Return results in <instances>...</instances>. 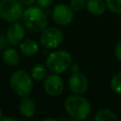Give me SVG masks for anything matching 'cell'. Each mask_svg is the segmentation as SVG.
<instances>
[{"label":"cell","mask_w":121,"mask_h":121,"mask_svg":"<svg viewBox=\"0 0 121 121\" xmlns=\"http://www.w3.org/2000/svg\"><path fill=\"white\" fill-rule=\"evenodd\" d=\"M25 26L34 33H40L46 28L48 19L44 11L40 7H30L24 10L22 16Z\"/></svg>","instance_id":"cell-1"},{"label":"cell","mask_w":121,"mask_h":121,"mask_svg":"<svg viewBox=\"0 0 121 121\" xmlns=\"http://www.w3.org/2000/svg\"><path fill=\"white\" fill-rule=\"evenodd\" d=\"M64 109L75 120H83L86 119L91 112V104L85 97L74 94L65 99Z\"/></svg>","instance_id":"cell-2"},{"label":"cell","mask_w":121,"mask_h":121,"mask_svg":"<svg viewBox=\"0 0 121 121\" xmlns=\"http://www.w3.org/2000/svg\"><path fill=\"white\" fill-rule=\"evenodd\" d=\"M9 84L17 95L24 97L30 95L33 88V78L28 72L16 70L9 78Z\"/></svg>","instance_id":"cell-3"},{"label":"cell","mask_w":121,"mask_h":121,"mask_svg":"<svg viewBox=\"0 0 121 121\" xmlns=\"http://www.w3.org/2000/svg\"><path fill=\"white\" fill-rule=\"evenodd\" d=\"M72 64V56L65 50H58L50 53L46 58L45 65L53 74H61L68 70Z\"/></svg>","instance_id":"cell-4"},{"label":"cell","mask_w":121,"mask_h":121,"mask_svg":"<svg viewBox=\"0 0 121 121\" xmlns=\"http://www.w3.org/2000/svg\"><path fill=\"white\" fill-rule=\"evenodd\" d=\"M24 13L23 5L18 0H1L0 1V18L14 23L22 19Z\"/></svg>","instance_id":"cell-5"},{"label":"cell","mask_w":121,"mask_h":121,"mask_svg":"<svg viewBox=\"0 0 121 121\" xmlns=\"http://www.w3.org/2000/svg\"><path fill=\"white\" fill-rule=\"evenodd\" d=\"M62 39L63 34L59 28L48 27L41 32L40 43L43 47L47 49H53L58 47L61 43Z\"/></svg>","instance_id":"cell-6"},{"label":"cell","mask_w":121,"mask_h":121,"mask_svg":"<svg viewBox=\"0 0 121 121\" xmlns=\"http://www.w3.org/2000/svg\"><path fill=\"white\" fill-rule=\"evenodd\" d=\"M52 18L58 25H69L71 24L74 18L73 10L70 7H68L65 4H59L55 6L52 10Z\"/></svg>","instance_id":"cell-7"},{"label":"cell","mask_w":121,"mask_h":121,"mask_svg":"<svg viewBox=\"0 0 121 121\" xmlns=\"http://www.w3.org/2000/svg\"><path fill=\"white\" fill-rule=\"evenodd\" d=\"M63 81L59 74H51L43 79V89L51 96H58L63 91Z\"/></svg>","instance_id":"cell-8"},{"label":"cell","mask_w":121,"mask_h":121,"mask_svg":"<svg viewBox=\"0 0 121 121\" xmlns=\"http://www.w3.org/2000/svg\"><path fill=\"white\" fill-rule=\"evenodd\" d=\"M69 88L76 95L84 94L88 88V79L86 76L80 72L73 73L69 78Z\"/></svg>","instance_id":"cell-9"},{"label":"cell","mask_w":121,"mask_h":121,"mask_svg":"<svg viewBox=\"0 0 121 121\" xmlns=\"http://www.w3.org/2000/svg\"><path fill=\"white\" fill-rule=\"evenodd\" d=\"M6 38L9 44L16 45L19 44L25 38V28L24 26L17 22L12 23L7 29Z\"/></svg>","instance_id":"cell-10"},{"label":"cell","mask_w":121,"mask_h":121,"mask_svg":"<svg viewBox=\"0 0 121 121\" xmlns=\"http://www.w3.org/2000/svg\"><path fill=\"white\" fill-rule=\"evenodd\" d=\"M19 111H20V113L24 117H26V118L32 117L36 112L35 102L28 95L22 97L19 103Z\"/></svg>","instance_id":"cell-11"},{"label":"cell","mask_w":121,"mask_h":121,"mask_svg":"<svg viewBox=\"0 0 121 121\" xmlns=\"http://www.w3.org/2000/svg\"><path fill=\"white\" fill-rule=\"evenodd\" d=\"M19 49L20 52L26 57H30L35 55L39 50V44L38 43L33 39H26L23 40L19 43Z\"/></svg>","instance_id":"cell-12"},{"label":"cell","mask_w":121,"mask_h":121,"mask_svg":"<svg viewBox=\"0 0 121 121\" xmlns=\"http://www.w3.org/2000/svg\"><path fill=\"white\" fill-rule=\"evenodd\" d=\"M86 9L94 16H100L105 12L106 3L104 0H87Z\"/></svg>","instance_id":"cell-13"},{"label":"cell","mask_w":121,"mask_h":121,"mask_svg":"<svg viewBox=\"0 0 121 121\" xmlns=\"http://www.w3.org/2000/svg\"><path fill=\"white\" fill-rule=\"evenodd\" d=\"M3 60L9 66H16L20 61V55L18 51L12 47H7L3 51Z\"/></svg>","instance_id":"cell-14"},{"label":"cell","mask_w":121,"mask_h":121,"mask_svg":"<svg viewBox=\"0 0 121 121\" xmlns=\"http://www.w3.org/2000/svg\"><path fill=\"white\" fill-rule=\"evenodd\" d=\"M30 75H31V77L34 80H37V81L43 80L47 76V67H46V65H44L43 63L35 64L31 69Z\"/></svg>","instance_id":"cell-15"},{"label":"cell","mask_w":121,"mask_h":121,"mask_svg":"<svg viewBox=\"0 0 121 121\" xmlns=\"http://www.w3.org/2000/svg\"><path fill=\"white\" fill-rule=\"evenodd\" d=\"M95 121H117L118 117L112 110L103 108L96 112L95 115Z\"/></svg>","instance_id":"cell-16"},{"label":"cell","mask_w":121,"mask_h":121,"mask_svg":"<svg viewBox=\"0 0 121 121\" xmlns=\"http://www.w3.org/2000/svg\"><path fill=\"white\" fill-rule=\"evenodd\" d=\"M110 85H111L112 90L114 93H116L118 95H121V73L115 74L111 78Z\"/></svg>","instance_id":"cell-17"},{"label":"cell","mask_w":121,"mask_h":121,"mask_svg":"<svg viewBox=\"0 0 121 121\" xmlns=\"http://www.w3.org/2000/svg\"><path fill=\"white\" fill-rule=\"evenodd\" d=\"M107 9L113 13H121V0H106Z\"/></svg>","instance_id":"cell-18"},{"label":"cell","mask_w":121,"mask_h":121,"mask_svg":"<svg viewBox=\"0 0 121 121\" xmlns=\"http://www.w3.org/2000/svg\"><path fill=\"white\" fill-rule=\"evenodd\" d=\"M70 8L73 11H81L86 8V0H71Z\"/></svg>","instance_id":"cell-19"},{"label":"cell","mask_w":121,"mask_h":121,"mask_svg":"<svg viewBox=\"0 0 121 121\" xmlns=\"http://www.w3.org/2000/svg\"><path fill=\"white\" fill-rule=\"evenodd\" d=\"M35 2L37 3L38 7L42 9H46L52 5L53 0H35Z\"/></svg>","instance_id":"cell-20"},{"label":"cell","mask_w":121,"mask_h":121,"mask_svg":"<svg viewBox=\"0 0 121 121\" xmlns=\"http://www.w3.org/2000/svg\"><path fill=\"white\" fill-rule=\"evenodd\" d=\"M8 44H9V43L6 38V35L4 36V35L0 34V51H4L8 47Z\"/></svg>","instance_id":"cell-21"},{"label":"cell","mask_w":121,"mask_h":121,"mask_svg":"<svg viewBox=\"0 0 121 121\" xmlns=\"http://www.w3.org/2000/svg\"><path fill=\"white\" fill-rule=\"evenodd\" d=\"M114 55L119 60H121V42H119L116 44V46L114 48Z\"/></svg>","instance_id":"cell-22"},{"label":"cell","mask_w":121,"mask_h":121,"mask_svg":"<svg viewBox=\"0 0 121 121\" xmlns=\"http://www.w3.org/2000/svg\"><path fill=\"white\" fill-rule=\"evenodd\" d=\"M23 6H31L34 2H35V0H18Z\"/></svg>","instance_id":"cell-23"},{"label":"cell","mask_w":121,"mask_h":121,"mask_svg":"<svg viewBox=\"0 0 121 121\" xmlns=\"http://www.w3.org/2000/svg\"><path fill=\"white\" fill-rule=\"evenodd\" d=\"M72 72H73V73H77V72H79V68H78V65H77V64H73V65H72Z\"/></svg>","instance_id":"cell-24"},{"label":"cell","mask_w":121,"mask_h":121,"mask_svg":"<svg viewBox=\"0 0 121 121\" xmlns=\"http://www.w3.org/2000/svg\"><path fill=\"white\" fill-rule=\"evenodd\" d=\"M2 121H16L15 118H12V117H4L2 118Z\"/></svg>","instance_id":"cell-25"},{"label":"cell","mask_w":121,"mask_h":121,"mask_svg":"<svg viewBox=\"0 0 121 121\" xmlns=\"http://www.w3.org/2000/svg\"><path fill=\"white\" fill-rule=\"evenodd\" d=\"M48 120H52V121H56L55 118H44L43 121H48Z\"/></svg>","instance_id":"cell-26"},{"label":"cell","mask_w":121,"mask_h":121,"mask_svg":"<svg viewBox=\"0 0 121 121\" xmlns=\"http://www.w3.org/2000/svg\"><path fill=\"white\" fill-rule=\"evenodd\" d=\"M2 118H3V112H2V109L0 108V121L2 120Z\"/></svg>","instance_id":"cell-27"}]
</instances>
